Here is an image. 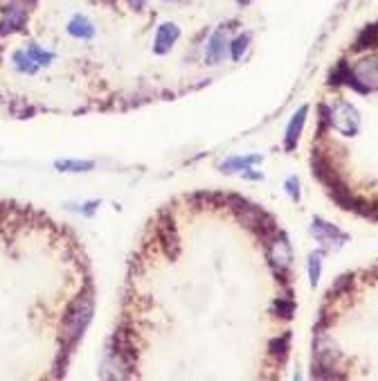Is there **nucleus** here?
<instances>
[{
  "label": "nucleus",
  "instance_id": "11",
  "mask_svg": "<svg viewBox=\"0 0 378 381\" xmlns=\"http://www.w3.org/2000/svg\"><path fill=\"white\" fill-rule=\"evenodd\" d=\"M68 34L77 37V39H92L95 37V25H92L86 16H72V21L68 23Z\"/></svg>",
  "mask_w": 378,
  "mask_h": 381
},
{
  "label": "nucleus",
  "instance_id": "4",
  "mask_svg": "<svg viewBox=\"0 0 378 381\" xmlns=\"http://www.w3.org/2000/svg\"><path fill=\"white\" fill-rule=\"evenodd\" d=\"M356 79V90L358 93H372V90H378V54L367 56V59L358 61L356 68L351 70Z\"/></svg>",
  "mask_w": 378,
  "mask_h": 381
},
{
  "label": "nucleus",
  "instance_id": "15",
  "mask_svg": "<svg viewBox=\"0 0 378 381\" xmlns=\"http://www.w3.org/2000/svg\"><path fill=\"white\" fill-rule=\"evenodd\" d=\"M288 343H291V334H284L282 338H275V341L271 343V354L280 361H284L286 359V354H288Z\"/></svg>",
  "mask_w": 378,
  "mask_h": 381
},
{
  "label": "nucleus",
  "instance_id": "3",
  "mask_svg": "<svg viewBox=\"0 0 378 381\" xmlns=\"http://www.w3.org/2000/svg\"><path fill=\"white\" fill-rule=\"evenodd\" d=\"M329 124L335 131H340L342 136H356L360 127V115L356 106L344 102V99L335 102L329 109Z\"/></svg>",
  "mask_w": 378,
  "mask_h": 381
},
{
  "label": "nucleus",
  "instance_id": "8",
  "mask_svg": "<svg viewBox=\"0 0 378 381\" xmlns=\"http://www.w3.org/2000/svg\"><path fill=\"white\" fill-rule=\"evenodd\" d=\"M311 167H313V176L320 181V183H324L326 187L340 183L338 174L333 172L331 163L324 158L322 152H313V158H311Z\"/></svg>",
  "mask_w": 378,
  "mask_h": 381
},
{
  "label": "nucleus",
  "instance_id": "19",
  "mask_svg": "<svg viewBox=\"0 0 378 381\" xmlns=\"http://www.w3.org/2000/svg\"><path fill=\"white\" fill-rule=\"evenodd\" d=\"M354 285V276L351 273H347V276H342L338 282H335V287H331V291H329V298H333V296H340V294H344L347 289Z\"/></svg>",
  "mask_w": 378,
  "mask_h": 381
},
{
  "label": "nucleus",
  "instance_id": "14",
  "mask_svg": "<svg viewBox=\"0 0 378 381\" xmlns=\"http://www.w3.org/2000/svg\"><path fill=\"white\" fill-rule=\"evenodd\" d=\"M95 167L92 161H59L56 163V169L61 172H72V174H79V172H90Z\"/></svg>",
  "mask_w": 378,
  "mask_h": 381
},
{
  "label": "nucleus",
  "instance_id": "20",
  "mask_svg": "<svg viewBox=\"0 0 378 381\" xmlns=\"http://www.w3.org/2000/svg\"><path fill=\"white\" fill-rule=\"evenodd\" d=\"M248 37H239L237 41H232V59H241V54L246 52L248 48Z\"/></svg>",
  "mask_w": 378,
  "mask_h": 381
},
{
  "label": "nucleus",
  "instance_id": "12",
  "mask_svg": "<svg viewBox=\"0 0 378 381\" xmlns=\"http://www.w3.org/2000/svg\"><path fill=\"white\" fill-rule=\"evenodd\" d=\"M259 161H262V156H237V158H230L228 163H223V172H243Z\"/></svg>",
  "mask_w": 378,
  "mask_h": 381
},
{
  "label": "nucleus",
  "instance_id": "10",
  "mask_svg": "<svg viewBox=\"0 0 378 381\" xmlns=\"http://www.w3.org/2000/svg\"><path fill=\"white\" fill-rule=\"evenodd\" d=\"M306 113H308V106H302V109L293 115V120H291L288 129H286V140H284V145H286L288 152H291V149H295V145H297V138L302 134V127H304Z\"/></svg>",
  "mask_w": 378,
  "mask_h": 381
},
{
  "label": "nucleus",
  "instance_id": "2",
  "mask_svg": "<svg viewBox=\"0 0 378 381\" xmlns=\"http://www.w3.org/2000/svg\"><path fill=\"white\" fill-rule=\"evenodd\" d=\"M36 0H10L3 12V19H0V37L14 34L25 28L32 10H34Z\"/></svg>",
  "mask_w": 378,
  "mask_h": 381
},
{
  "label": "nucleus",
  "instance_id": "5",
  "mask_svg": "<svg viewBox=\"0 0 378 381\" xmlns=\"http://www.w3.org/2000/svg\"><path fill=\"white\" fill-rule=\"evenodd\" d=\"M268 262L273 264L277 276L286 278V271H288L291 262H293V251H291V244L286 242V237H282V235L277 237L275 235L271 248H268Z\"/></svg>",
  "mask_w": 378,
  "mask_h": 381
},
{
  "label": "nucleus",
  "instance_id": "9",
  "mask_svg": "<svg viewBox=\"0 0 378 381\" xmlns=\"http://www.w3.org/2000/svg\"><path fill=\"white\" fill-rule=\"evenodd\" d=\"M180 37V30L176 23H162L160 28H158L156 32V41H154V50L158 54H165L169 52V50L174 48V43L178 41Z\"/></svg>",
  "mask_w": 378,
  "mask_h": 381
},
{
  "label": "nucleus",
  "instance_id": "17",
  "mask_svg": "<svg viewBox=\"0 0 378 381\" xmlns=\"http://www.w3.org/2000/svg\"><path fill=\"white\" fill-rule=\"evenodd\" d=\"M28 54H30L32 59H34L39 65H48L50 61L54 59V54H52V52H45V50H41L36 43H30V45H28Z\"/></svg>",
  "mask_w": 378,
  "mask_h": 381
},
{
  "label": "nucleus",
  "instance_id": "1",
  "mask_svg": "<svg viewBox=\"0 0 378 381\" xmlns=\"http://www.w3.org/2000/svg\"><path fill=\"white\" fill-rule=\"evenodd\" d=\"M90 316H92V296L90 294L79 296L77 300L70 305V309L63 318V338L70 345L77 341L83 329H86V325L90 322Z\"/></svg>",
  "mask_w": 378,
  "mask_h": 381
},
{
  "label": "nucleus",
  "instance_id": "6",
  "mask_svg": "<svg viewBox=\"0 0 378 381\" xmlns=\"http://www.w3.org/2000/svg\"><path fill=\"white\" fill-rule=\"evenodd\" d=\"M311 233L315 235L317 242L324 244V248H333V246L338 248V246H342V244L349 239L344 233H340V230L335 228V226H331V223H326V221H322V219H313Z\"/></svg>",
  "mask_w": 378,
  "mask_h": 381
},
{
  "label": "nucleus",
  "instance_id": "16",
  "mask_svg": "<svg viewBox=\"0 0 378 381\" xmlns=\"http://www.w3.org/2000/svg\"><path fill=\"white\" fill-rule=\"evenodd\" d=\"M320 271H322V253H313L308 258V278H311V287L317 285L320 280Z\"/></svg>",
  "mask_w": 378,
  "mask_h": 381
},
{
  "label": "nucleus",
  "instance_id": "18",
  "mask_svg": "<svg viewBox=\"0 0 378 381\" xmlns=\"http://www.w3.org/2000/svg\"><path fill=\"white\" fill-rule=\"evenodd\" d=\"M275 311L280 313L282 318H293V313H295V302H293L291 298H280V300L275 302Z\"/></svg>",
  "mask_w": 378,
  "mask_h": 381
},
{
  "label": "nucleus",
  "instance_id": "13",
  "mask_svg": "<svg viewBox=\"0 0 378 381\" xmlns=\"http://www.w3.org/2000/svg\"><path fill=\"white\" fill-rule=\"evenodd\" d=\"M14 65L21 72H30V74L36 72V68H39V63L28 54V50H19V52H14Z\"/></svg>",
  "mask_w": 378,
  "mask_h": 381
},
{
  "label": "nucleus",
  "instance_id": "21",
  "mask_svg": "<svg viewBox=\"0 0 378 381\" xmlns=\"http://www.w3.org/2000/svg\"><path fill=\"white\" fill-rule=\"evenodd\" d=\"M286 189H288V194L291 198H295V201H300V181L295 176H291L286 181Z\"/></svg>",
  "mask_w": 378,
  "mask_h": 381
},
{
  "label": "nucleus",
  "instance_id": "7",
  "mask_svg": "<svg viewBox=\"0 0 378 381\" xmlns=\"http://www.w3.org/2000/svg\"><path fill=\"white\" fill-rule=\"evenodd\" d=\"M230 48V37L225 30H218L216 34H212V39H209L207 43V50H205V61L209 65L214 63H221L225 59V52H228Z\"/></svg>",
  "mask_w": 378,
  "mask_h": 381
}]
</instances>
